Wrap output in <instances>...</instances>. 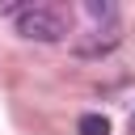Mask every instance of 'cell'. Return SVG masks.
<instances>
[{"instance_id": "1", "label": "cell", "mask_w": 135, "mask_h": 135, "mask_svg": "<svg viewBox=\"0 0 135 135\" xmlns=\"http://www.w3.org/2000/svg\"><path fill=\"white\" fill-rule=\"evenodd\" d=\"M17 34L30 38V42H63V38H68V21H63L59 8L25 4V13L17 17Z\"/></svg>"}, {"instance_id": "2", "label": "cell", "mask_w": 135, "mask_h": 135, "mask_svg": "<svg viewBox=\"0 0 135 135\" xmlns=\"http://www.w3.org/2000/svg\"><path fill=\"white\" fill-rule=\"evenodd\" d=\"M118 25H97L89 38H76V55H84V59H93V55H105V51H114L118 46Z\"/></svg>"}, {"instance_id": "3", "label": "cell", "mask_w": 135, "mask_h": 135, "mask_svg": "<svg viewBox=\"0 0 135 135\" xmlns=\"http://www.w3.org/2000/svg\"><path fill=\"white\" fill-rule=\"evenodd\" d=\"M84 13H89L93 21H105V25H114V13H118V8H114V4H105V0H101V4H97V0H89V4H84Z\"/></svg>"}, {"instance_id": "4", "label": "cell", "mask_w": 135, "mask_h": 135, "mask_svg": "<svg viewBox=\"0 0 135 135\" xmlns=\"http://www.w3.org/2000/svg\"><path fill=\"white\" fill-rule=\"evenodd\" d=\"M80 135H110V122L101 114H84L80 118Z\"/></svg>"}]
</instances>
